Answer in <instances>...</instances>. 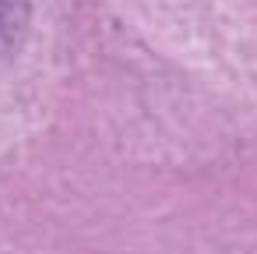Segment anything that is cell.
<instances>
[{
	"instance_id": "obj_1",
	"label": "cell",
	"mask_w": 257,
	"mask_h": 254,
	"mask_svg": "<svg viewBox=\"0 0 257 254\" xmlns=\"http://www.w3.org/2000/svg\"><path fill=\"white\" fill-rule=\"evenodd\" d=\"M29 32V4L25 0H0V64H8Z\"/></svg>"
}]
</instances>
